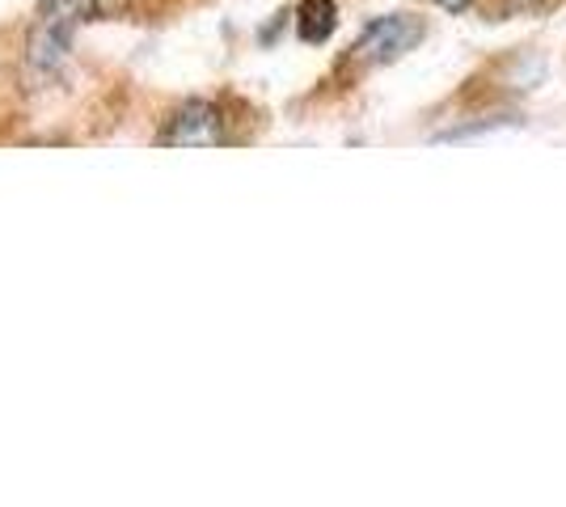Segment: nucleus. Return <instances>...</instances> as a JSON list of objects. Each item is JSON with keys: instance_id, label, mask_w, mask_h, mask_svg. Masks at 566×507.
Instances as JSON below:
<instances>
[{"instance_id": "3", "label": "nucleus", "mask_w": 566, "mask_h": 507, "mask_svg": "<svg viewBox=\"0 0 566 507\" xmlns=\"http://www.w3.org/2000/svg\"><path fill=\"white\" fill-rule=\"evenodd\" d=\"M229 136H224V119H220V110H216L212 102H182L174 115L166 119L161 127V136H157V145H169V148H212V145H224Z\"/></svg>"}, {"instance_id": "6", "label": "nucleus", "mask_w": 566, "mask_h": 507, "mask_svg": "<svg viewBox=\"0 0 566 507\" xmlns=\"http://www.w3.org/2000/svg\"><path fill=\"white\" fill-rule=\"evenodd\" d=\"M431 4H440V9H449V13H465V9H473L478 0H431Z\"/></svg>"}, {"instance_id": "2", "label": "nucleus", "mask_w": 566, "mask_h": 507, "mask_svg": "<svg viewBox=\"0 0 566 507\" xmlns=\"http://www.w3.org/2000/svg\"><path fill=\"white\" fill-rule=\"evenodd\" d=\"M423 34H427V25L419 22V18H410V13H389V18H377V22L359 34V43H355L352 55L359 64H394L406 51L419 47Z\"/></svg>"}, {"instance_id": "1", "label": "nucleus", "mask_w": 566, "mask_h": 507, "mask_svg": "<svg viewBox=\"0 0 566 507\" xmlns=\"http://www.w3.org/2000/svg\"><path fill=\"white\" fill-rule=\"evenodd\" d=\"M97 9H102V0H43L34 30H30V64L48 68V73L60 68L72 47L76 25L90 22Z\"/></svg>"}, {"instance_id": "4", "label": "nucleus", "mask_w": 566, "mask_h": 507, "mask_svg": "<svg viewBox=\"0 0 566 507\" xmlns=\"http://www.w3.org/2000/svg\"><path fill=\"white\" fill-rule=\"evenodd\" d=\"M334 25H338V4L334 0H301V9H296V34L305 43L322 47L334 34Z\"/></svg>"}, {"instance_id": "5", "label": "nucleus", "mask_w": 566, "mask_h": 507, "mask_svg": "<svg viewBox=\"0 0 566 507\" xmlns=\"http://www.w3.org/2000/svg\"><path fill=\"white\" fill-rule=\"evenodd\" d=\"M558 0H482V18L491 22H507V18H537L549 13Z\"/></svg>"}]
</instances>
